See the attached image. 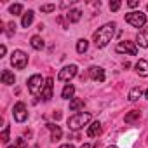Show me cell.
I'll use <instances>...</instances> for the list:
<instances>
[{
	"label": "cell",
	"instance_id": "1",
	"mask_svg": "<svg viewBox=\"0 0 148 148\" xmlns=\"http://www.w3.org/2000/svg\"><path fill=\"white\" fill-rule=\"evenodd\" d=\"M115 28H117L115 23H106V25H103L101 28H98L94 32L92 40H94V44H96L98 49H103V47H106L112 42V38L115 35Z\"/></svg>",
	"mask_w": 148,
	"mask_h": 148
},
{
	"label": "cell",
	"instance_id": "2",
	"mask_svg": "<svg viewBox=\"0 0 148 148\" xmlns=\"http://www.w3.org/2000/svg\"><path fill=\"white\" fill-rule=\"evenodd\" d=\"M89 120H91V113H82L80 112V113H75L68 119V127L71 131H80Z\"/></svg>",
	"mask_w": 148,
	"mask_h": 148
},
{
	"label": "cell",
	"instance_id": "3",
	"mask_svg": "<svg viewBox=\"0 0 148 148\" xmlns=\"http://www.w3.org/2000/svg\"><path fill=\"white\" fill-rule=\"evenodd\" d=\"M44 86H45V79H42V75H38V73L28 79V91L32 96H42Z\"/></svg>",
	"mask_w": 148,
	"mask_h": 148
},
{
	"label": "cell",
	"instance_id": "4",
	"mask_svg": "<svg viewBox=\"0 0 148 148\" xmlns=\"http://www.w3.org/2000/svg\"><path fill=\"white\" fill-rule=\"evenodd\" d=\"M125 23H129L134 28H145L146 26V14L141 11H131L125 14Z\"/></svg>",
	"mask_w": 148,
	"mask_h": 148
},
{
	"label": "cell",
	"instance_id": "5",
	"mask_svg": "<svg viewBox=\"0 0 148 148\" xmlns=\"http://www.w3.org/2000/svg\"><path fill=\"white\" fill-rule=\"evenodd\" d=\"M11 64L16 70H25L26 64H28V54L23 52V51H19V49H16L12 52V56H11Z\"/></svg>",
	"mask_w": 148,
	"mask_h": 148
},
{
	"label": "cell",
	"instance_id": "6",
	"mask_svg": "<svg viewBox=\"0 0 148 148\" xmlns=\"http://www.w3.org/2000/svg\"><path fill=\"white\" fill-rule=\"evenodd\" d=\"M75 75H77V64H68V66H64V68L59 70L58 80H61V82H70Z\"/></svg>",
	"mask_w": 148,
	"mask_h": 148
},
{
	"label": "cell",
	"instance_id": "7",
	"mask_svg": "<svg viewBox=\"0 0 148 148\" xmlns=\"http://www.w3.org/2000/svg\"><path fill=\"white\" fill-rule=\"evenodd\" d=\"M115 51L120 52V54H129V56H136V54H138L136 42H129V40H125V42H119L117 47H115Z\"/></svg>",
	"mask_w": 148,
	"mask_h": 148
},
{
	"label": "cell",
	"instance_id": "8",
	"mask_svg": "<svg viewBox=\"0 0 148 148\" xmlns=\"http://www.w3.org/2000/svg\"><path fill=\"white\" fill-rule=\"evenodd\" d=\"M12 115H14V120L16 122H25L28 119V108H26V105L23 101L16 103L14 108H12Z\"/></svg>",
	"mask_w": 148,
	"mask_h": 148
},
{
	"label": "cell",
	"instance_id": "9",
	"mask_svg": "<svg viewBox=\"0 0 148 148\" xmlns=\"http://www.w3.org/2000/svg\"><path fill=\"white\" fill-rule=\"evenodd\" d=\"M52 89H54V79L49 77V79H45V86H44V89H42V101H51V98H52Z\"/></svg>",
	"mask_w": 148,
	"mask_h": 148
},
{
	"label": "cell",
	"instance_id": "10",
	"mask_svg": "<svg viewBox=\"0 0 148 148\" xmlns=\"http://www.w3.org/2000/svg\"><path fill=\"white\" fill-rule=\"evenodd\" d=\"M136 45H139L141 49L148 47V25L138 32V35H136Z\"/></svg>",
	"mask_w": 148,
	"mask_h": 148
},
{
	"label": "cell",
	"instance_id": "11",
	"mask_svg": "<svg viewBox=\"0 0 148 148\" xmlns=\"http://www.w3.org/2000/svg\"><path fill=\"white\" fill-rule=\"evenodd\" d=\"M89 77L96 82H105L106 75H105V70L101 66H91L89 68Z\"/></svg>",
	"mask_w": 148,
	"mask_h": 148
},
{
	"label": "cell",
	"instance_id": "12",
	"mask_svg": "<svg viewBox=\"0 0 148 148\" xmlns=\"http://www.w3.org/2000/svg\"><path fill=\"white\" fill-rule=\"evenodd\" d=\"M134 68H136V71H138L139 77H148V61L139 59V61L134 64Z\"/></svg>",
	"mask_w": 148,
	"mask_h": 148
},
{
	"label": "cell",
	"instance_id": "13",
	"mask_svg": "<svg viewBox=\"0 0 148 148\" xmlns=\"http://www.w3.org/2000/svg\"><path fill=\"white\" fill-rule=\"evenodd\" d=\"M0 79H2V84H5V86H12L16 82V77H14V73L11 70H4Z\"/></svg>",
	"mask_w": 148,
	"mask_h": 148
},
{
	"label": "cell",
	"instance_id": "14",
	"mask_svg": "<svg viewBox=\"0 0 148 148\" xmlns=\"http://www.w3.org/2000/svg\"><path fill=\"white\" fill-rule=\"evenodd\" d=\"M47 129L51 131V139H52V141H58V139H61V136H63V131H61V127H59V125L47 124Z\"/></svg>",
	"mask_w": 148,
	"mask_h": 148
},
{
	"label": "cell",
	"instance_id": "15",
	"mask_svg": "<svg viewBox=\"0 0 148 148\" xmlns=\"http://www.w3.org/2000/svg\"><path fill=\"white\" fill-rule=\"evenodd\" d=\"M66 19H68L70 23H79V21L82 19V11H80V9H71V11H68Z\"/></svg>",
	"mask_w": 148,
	"mask_h": 148
},
{
	"label": "cell",
	"instance_id": "16",
	"mask_svg": "<svg viewBox=\"0 0 148 148\" xmlns=\"http://www.w3.org/2000/svg\"><path fill=\"white\" fill-rule=\"evenodd\" d=\"M101 134V122H92L91 125H89V129H87V136L89 138H96V136H99Z\"/></svg>",
	"mask_w": 148,
	"mask_h": 148
},
{
	"label": "cell",
	"instance_id": "17",
	"mask_svg": "<svg viewBox=\"0 0 148 148\" xmlns=\"http://www.w3.org/2000/svg\"><path fill=\"white\" fill-rule=\"evenodd\" d=\"M73 94H75V86H73V84H66L63 87V91H61V98L63 99H71Z\"/></svg>",
	"mask_w": 148,
	"mask_h": 148
},
{
	"label": "cell",
	"instance_id": "18",
	"mask_svg": "<svg viewBox=\"0 0 148 148\" xmlns=\"http://www.w3.org/2000/svg\"><path fill=\"white\" fill-rule=\"evenodd\" d=\"M30 44H32V47H33L35 51H42V49H44V45H45L40 35H33V37L30 38Z\"/></svg>",
	"mask_w": 148,
	"mask_h": 148
},
{
	"label": "cell",
	"instance_id": "19",
	"mask_svg": "<svg viewBox=\"0 0 148 148\" xmlns=\"http://www.w3.org/2000/svg\"><path fill=\"white\" fill-rule=\"evenodd\" d=\"M33 18H35V12H33V11L25 12V14H23V19H21V26H23V28H28V26L33 23Z\"/></svg>",
	"mask_w": 148,
	"mask_h": 148
},
{
	"label": "cell",
	"instance_id": "20",
	"mask_svg": "<svg viewBox=\"0 0 148 148\" xmlns=\"http://www.w3.org/2000/svg\"><path fill=\"white\" fill-rule=\"evenodd\" d=\"M141 96H143V89L139 86H136V87H132L129 91V101H138Z\"/></svg>",
	"mask_w": 148,
	"mask_h": 148
},
{
	"label": "cell",
	"instance_id": "21",
	"mask_svg": "<svg viewBox=\"0 0 148 148\" xmlns=\"http://www.w3.org/2000/svg\"><path fill=\"white\" fill-rule=\"evenodd\" d=\"M84 106V101L80 98H71L70 99V112H79Z\"/></svg>",
	"mask_w": 148,
	"mask_h": 148
},
{
	"label": "cell",
	"instance_id": "22",
	"mask_svg": "<svg viewBox=\"0 0 148 148\" xmlns=\"http://www.w3.org/2000/svg\"><path fill=\"white\" fill-rule=\"evenodd\" d=\"M139 117H141V112H139V110H132V112H129V113L125 115L124 120H125V124H134Z\"/></svg>",
	"mask_w": 148,
	"mask_h": 148
},
{
	"label": "cell",
	"instance_id": "23",
	"mask_svg": "<svg viewBox=\"0 0 148 148\" xmlns=\"http://www.w3.org/2000/svg\"><path fill=\"white\" fill-rule=\"evenodd\" d=\"M87 49H89V42H87L86 38H80V40L77 42V52H79V54H84Z\"/></svg>",
	"mask_w": 148,
	"mask_h": 148
},
{
	"label": "cell",
	"instance_id": "24",
	"mask_svg": "<svg viewBox=\"0 0 148 148\" xmlns=\"http://www.w3.org/2000/svg\"><path fill=\"white\" fill-rule=\"evenodd\" d=\"M9 12L14 14V16H19V14L23 12V5H21V4H12V5L9 7Z\"/></svg>",
	"mask_w": 148,
	"mask_h": 148
},
{
	"label": "cell",
	"instance_id": "25",
	"mask_svg": "<svg viewBox=\"0 0 148 148\" xmlns=\"http://www.w3.org/2000/svg\"><path fill=\"white\" fill-rule=\"evenodd\" d=\"M9 131H11V127L5 125L4 131H2V134H0V139H2V143H9Z\"/></svg>",
	"mask_w": 148,
	"mask_h": 148
},
{
	"label": "cell",
	"instance_id": "26",
	"mask_svg": "<svg viewBox=\"0 0 148 148\" xmlns=\"http://www.w3.org/2000/svg\"><path fill=\"white\" fill-rule=\"evenodd\" d=\"M40 11H42V12H52V11H56V5H54V4H45V5H40Z\"/></svg>",
	"mask_w": 148,
	"mask_h": 148
},
{
	"label": "cell",
	"instance_id": "27",
	"mask_svg": "<svg viewBox=\"0 0 148 148\" xmlns=\"http://www.w3.org/2000/svg\"><path fill=\"white\" fill-rule=\"evenodd\" d=\"M120 5H122V2H119V0H113V2H110V11H119L120 9Z\"/></svg>",
	"mask_w": 148,
	"mask_h": 148
},
{
	"label": "cell",
	"instance_id": "28",
	"mask_svg": "<svg viewBox=\"0 0 148 148\" xmlns=\"http://www.w3.org/2000/svg\"><path fill=\"white\" fill-rule=\"evenodd\" d=\"M127 5H129L131 9H136V7L139 5V0H129V2H127Z\"/></svg>",
	"mask_w": 148,
	"mask_h": 148
},
{
	"label": "cell",
	"instance_id": "29",
	"mask_svg": "<svg viewBox=\"0 0 148 148\" xmlns=\"http://www.w3.org/2000/svg\"><path fill=\"white\" fill-rule=\"evenodd\" d=\"M5 52H7V47L2 44V45H0V58H4V56H5Z\"/></svg>",
	"mask_w": 148,
	"mask_h": 148
},
{
	"label": "cell",
	"instance_id": "30",
	"mask_svg": "<svg viewBox=\"0 0 148 148\" xmlns=\"http://www.w3.org/2000/svg\"><path fill=\"white\" fill-rule=\"evenodd\" d=\"M12 32H16V25L14 23H9V33H12Z\"/></svg>",
	"mask_w": 148,
	"mask_h": 148
},
{
	"label": "cell",
	"instance_id": "31",
	"mask_svg": "<svg viewBox=\"0 0 148 148\" xmlns=\"http://www.w3.org/2000/svg\"><path fill=\"white\" fill-rule=\"evenodd\" d=\"M18 146H25V139L23 138H18Z\"/></svg>",
	"mask_w": 148,
	"mask_h": 148
},
{
	"label": "cell",
	"instance_id": "32",
	"mask_svg": "<svg viewBox=\"0 0 148 148\" xmlns=\"http://www.w3.org/2000/svg\"><path fill=\"white\" fill-rule=\"evenodd\" d=\"M59 148H75V146H73V145H70V143H66V145H61Z\"/></svg>",
	"mask_w": 148,
	"mask_h": 148
},
{
	"label": "cell",
	"instance_id": "33",
	"mask_svg": "<svg viewBox=\"0 0 148 148\" xmlns=\"http://www.w3.org/2000/svg\"><path fill=\"white\" fill-rule=\"evenodd\" d=\"M80 148H91V145H89V143H84V145H82Z\"/></svg>",
	"mask_w": 148,
	"mask_h": 148
},
{
	"label": "cell",
	"instance_id": "34",
	"mask_svg": "<svg viewBox=\"0 0 148 148\" xmlns=\"http://www.w3.org/2000/svg\"><path fill=\"white\" fill-rule=\"evenodd\" d=\"M7 148H19V146H16V145H11V146H7Z\"/></svg>",
	"mask_w": 148,
	"mask_h": 148
},
{
	"label": "cell",
	"instance_id": "35",
	"mask_svg": "<svg viewBox=\"0 0 148 148\" xmlns=\"http://www.w3.org/2000/svg\"><path fill=\"white\" fill-rule=\"evenodd\" d=\"M145 98H148V89H146V91H145Z\"/></svg>",
	"mask_w": 148,
	"mask_h": 148
},
{
	"label": "cell",
	"instance_id": "36",
	"mask_svg": "<svg viewBox=\"0 0 148 148\" xmlns=\"http://www.w3.org/2000/svg\"><path fill=\"white\" fill-rule=\"evenodd\" d=\"M108 148H119V146H108Z\"/></svg>",
	"mask_w": 148,
	"mask_h": 148
},
{
	"label": "cell",
	"instance_id": "37",
	"mask_svg": "<svg viewBox=\"0 0 148 148\" xmlns=\"http://www.w3.org/2000/svg\"><path fill=\"white\" fill-rule=\"evenodd\" d=\"M146 9H148V5H146Z\"/></svg>",
	"mask_w": 148,
	"mask_h": 148
}]
</instances>
